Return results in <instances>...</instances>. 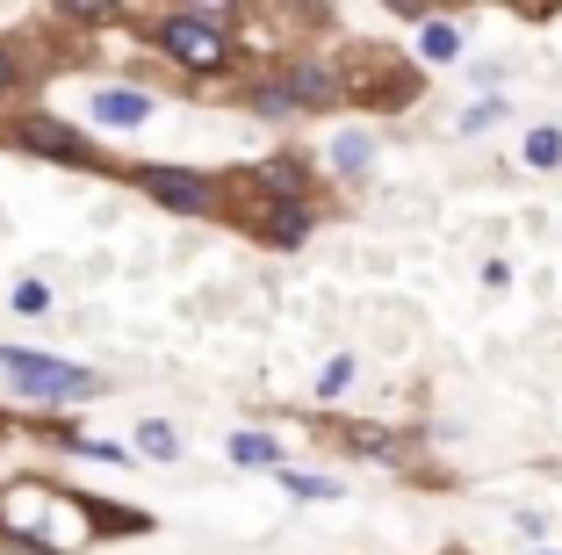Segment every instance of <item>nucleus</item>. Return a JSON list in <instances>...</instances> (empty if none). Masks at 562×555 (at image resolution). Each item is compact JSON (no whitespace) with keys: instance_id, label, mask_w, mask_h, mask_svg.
Wrapping results in <instances>:
<instances>
[{"instance_id":"1","label":"nucleus","mask_w":562,"mask_h":555,"mask_svg":"<svg viewBox=\"0 0 562 555\" xmlns=\"http://www.w3.org/2000/svg\"><path fill=\"white\" fill-rule=\"evenodd\" d=\"M0 376H8L15 397H30V404H87V397H101L94 368L58 360V354H36V346H0Z\"/></svg>"},{"instance_id":"2","label":"nucleus","mask_w":562,"mask_h":555,"mask_svg":"<svg viewBox=\"0 0 562 555\" xmlns=\"http://www.w3.org/2000/svg\"><path fill=\"white\" fill-rule=\"evenodd\" d=\"M151 44L188 73H224L232 66V36H224V22H210V15H166L159 30H151Z\"/></svg>"},{"instance_id":"3","label":"nucleus","mask_w":562,"mask_h":555,"mask_svg":"<svg viewBox=\"0 0 562 555\" xmlns=\"http://www.w3.org/2000/svg\"><path fill=\"white\" fill-rule=\"evenodd\" d=\"M137 188H145L159 210H173V217L216 210V180L210 174H188V166H137Z\"/></svg>"},{"instance_id":"4","label":"nucleus","mask_w":562,"mask_h":555,"mask_svg":"<svg viewBox=\"0 0 562 555\" xmlns=\"http://www.w3.org/2000/svg\"><path fill=\"white\" fill-rule=\"evenodd\" d=\"M15 145L36 152V159H58V166H94V145H87L72 123H58V115H22Z\"/></svg>"},{"instance_id":"5","label":"nucleus","mask_w":562,"mask_h":555,"mask_svg":"<svg viewBox=\"0 0 562 555\" xmlns=\"http://www.w3.org/2000/svg\"><path fill=\"white\" fill-rule=\"evenodd\" d=\"M281 95H289V109H331L339 101V73L331 66H289L281 73Z\"/></svg>"},{"instance_id":"6","label":"nucleus","mask_w":562,"mask_h":555,"mask_svg":"<svg viewBox=\"0 0 562 555\" xmlns=\"http://www.w3.org/2000/svg\"><path fill=\"white\" fill-rule=\"evenodd\" d=\"M94 123H109V131H137V123H151V95H137V87H101V95H94Z\"/></svg>"},{"instance_id":"7","label":"nucleus","mask_w":562,"mask_h":555,"mask_svg":"<svg viewBox=\"0 0 562 555\" xmlns=\"http://www.w3.org/2000/svg\"><path fill=\"white\" fill-rule=\"evenodd\" d=\"M267 238L274 245H296L303 231H311V196H274V210H267Z\"/></svg>"},{"instance_id":"8","label":"nucleus","mask_w":562,"mask_h":555,"mask_svg":"<svg viewBox=\"0 0 562 555\" xmlns=\"http://www.w3.org/2000/svg\"><path fill=\"white\" fill-rule=\"evenodd\" d=\"M137 455H151V462H181V433L166 419H145L137 425Z\"/></svg>"},{"instance_id":"9","label":"nucleus","mask_w":562,"mask_h":555,"mask_svg":"<svg viewBox=\"0 0 562 555\" xmlns=\"http://www.w3.org/2000/svg\"><path fill=\"white\" fill-rule=\"evenodd\" d=\"M454 51H462V30H454V22H426V30H418V58H426V66H447Z\"/></svg>"},{"instance_id":"10","label":"nucleus","mask_w":562,"mask_h":555,"mask_svg":"<svg viewBox=\"0 0 562 555\" xmlns=\"http://www.w3.org/2000/svg\"><path fill=\"white\" fill-rule=\"evenodd\" d=\"M232 462H246V469H274L281 447L267 441V433H232Z\"/></svg>"},{"instance_id":"11","label":"nucleus","mask_w":562,"mask_h":555,"mask_svg":"<svg viewBox=\"0 0 562 555\" xmlns=\"http://www.w3.org/2000/svg\"><path fill=\"white\" fill-rule=\"evenodd\" d=\"M281 490H289V498H303V506L339 498V484H331V476H303V469H281Z\"/></svg>"},{"instance_id":"12","label":"nucleus","mask_w":562,"mask_h":555,"mask_svg":"<svg viewBox=\"0 0 562 555\" xmlns=\"http://www.w3.org/2000/svg\"><path fill=\"white\" fill-rule=\"evenodd\" d=\"M331 166H339V174H368V137L361 131H347V137H331Z\"/></svg>"},{"instance_id":"13","label":"nucleus","mask_w":562,"mask_h":555,"mask_svg":"<svg viewBox=\"0 0 562 555\" xmlns=\"http://www.w3.org/2000/svg\"><path fill=\"white\" fill-rule=\"evenodd\" d=\"M527 166H562V131H555V123L527 137Z\"/></svg>"},{"instance_id":"14","label":"nucleus","mask_w":562,"mask_h":555,"mask_svg":"<svg viewBox=\"0 0 562 555\" xmlns=\"http://www.w3.org/2000/svg\"><path fill=\"white\" fill-rule=\"evenodd\" d=\"M353 382V354H331L325 360V376H317V397H339Z\"/></svg>"},{"instance_id":"15","label":"nucleus","mask_w":562,"mask_h":555,"mask_svg":"<svg viewBox=\"0 0 562 555\" xmlns=\"http://www.w3.org/2000/svg\"><path fill=\"white\" fill-rule=\"evenodd\" d=\"M123 0H58V15H72V22H101V15H116Z\"/></svg>"},{"instance_id":"16","label":"nucleus","mask_w":562,"mask_h":555,"mask_svg":"<svg viewBox=\"0 0 562 555\" xmlns=\"http://www.w3.org/2000/svg\"><path fill=\"white\" fill-rule=\"evenodd\" d=\"M252 109H260V115H296V109H289V95H281V80H267L260 95H252Z\"/></svg>"},{"instance_id":"17","label":"nucleus","mask_w":562,"mask_h":555,"mask_svg":"<svg viewBox=\"0 0 562 555\" xmlns=\"http://www.w3.org/2000/svg\"><path fill=\"white\" fill-rule=\"evenodd\" d=\"M15 311H50V289L44 281H15Z\"/></svg>"},{"instance_id":"18","label":"nucleus","mask_w":562,"mask_h":555,"mask_svg":"<svg viewBox=\"0 0 562 555\" xmlns=\"http://www.w3.org/2000/svg\"><path fill=\"white\" fill-rule=\"evenodd\" d=\"M353 447H361V455H397V441H390V433H368V425H353Z\"/></svg>"},{"instance_id":"19","label":"nucleus","mask_w":562,"mask_h":555,"mask_svg":"<svg viewBox=\"0 0 562 555\" xmlns=\"http://www.w3.org/2000/svg\"><path fill=\"white\" fill-rule=\"evenodd\" d=\"M497 115H505V101H497V95H491V101H476V109H469V115H462V131H483V123H497Z\"/></svg>"},{"instance_id":"20","label":"nucleus","mask_w":562,"mask_h":555,"mask_svg":"<svg viewBox=\"0 0 562 555\" xmlns=\"http://www.w3.org/2000/svg\"><path fill=\"white\" fill-rule=\"evenodd\" d=\"M232 8H238V0H181V15H210V22H224Z\"/></svg>"},{"instance_id":"21","label":"nucleus","mask_w":562,"mask_h":555,"mask_svg":"<svg viewBox=\"0 0 562 555\" xmlns=\"http://www.w3.org/2000/svg\"><path fill=\"white\" fill-rule=\"evenodd\" d=\"M15 87H22V66H15V58H8V51H0V101L15 95Z\"/></svg>"},{"instance_id":"22","label":"nucleus","mask_w":562,"mask_h":555,"mask_svg":"<svg viewBox=\"0 0 562 555\" xmlns=\"http://www.w3.org/2000/svg\"><path fill=\"white\" fill-rule=\"evenodd\" d=\"M390 8H418V0H390Z\"/></svg>"}]
</instances>
